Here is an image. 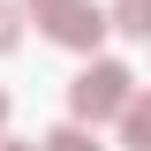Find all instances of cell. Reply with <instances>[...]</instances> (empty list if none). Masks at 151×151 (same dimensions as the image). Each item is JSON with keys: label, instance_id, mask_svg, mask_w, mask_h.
Wrapping results in <instances>:
<instances>
[{"label": "cell", "instance_id": "cell-6", "mask_svg": "<svg viewBox=\"0 0 151 151\" xmlns=\"http://www.w3.org/2000/svg\"><path fill=\"white\" fill-rule=\"evenodd\" d=\"M15 45H23V8L0 0V53H15Z\"/></svg>", "mask_w": 151, "mask_h": 151}, {"label": "cell", "instance_id": "cell-4", "mask_svg": "<svg viewBox=\"0 0 151 151\" xmlns=\"http://www.w3.org/2000/svg\"><path fill=\"white\" fill-rule=\"evenodd\" d=\"M106 30H121V38H151V0H113Z\"/></svg>", "mask_w": 151, "mask_h": 151}, {"label": "cell", "instance_id": "cell-8", "mask_svg": "<svg viewBox=\"0 0 151 151\" xmlns=\"http://www.w3.org/2000/svg\"><path fill=\"white\" fill-rule=\"evenodd\" d=\"M38 8H45V0H23V15H38Z\"/></svg>", "mask_w": 151, "mask_h": 151}, {"label": "cell", "instance_id": "cell-1", "mask_svg": "<svg viewBox=\"0 0 151 151\" xmlns=\"http://www.w3.org/2000/svg\"><path fill=\"white\" fill-rule=\"evenodd\" d=\"M129 91H136V68H129V60H91V68L68 83V113L98 129V121L121 113V98H129Z\"/></svg>", "mask_w": 151, "mask_h": 151}, {"label": "cell", "instance_id": "cell-9", "mask_svg": "<svg viewBox=\"0 0 151 151\" xmlns=\"http://www.w3.org/2000/svg\"><path fill=\"white\" fill-rule=\"evenodd\" d=\"M0 129H8V91H0Z\"/></svg>", "mask_w": 151, "mask_h": 151}, {"label": "cell", "instance_id": "cell-5", "mask_svg": "<svg viewBox=\"0 0 151 151\" xmlns=\"http://www.w3.org/2000/svg\"><path fill=\"white\" fill-rule=\"evenodd\" d=\"M38 151H106V144L91 136V121H68V129H53V136H45Z\"/></svg>", "mask_w": 151, "mask_h": 151}, {"label": "cell", "instance_id": "cell-7", "mask_svg": "<svg viewBox=\"0 0 151 151\" xmlns=\"http://www.w3.org/2000/svg\"><path fill=\"white\" fill-rule=\"evenodd\" d=\"M0 151H38V144H15V136H8V129H0Z\"/></svg>", "mask_w": 151, "mask_h": 151}, {"label": "cell", "instance_id": "cell-3", "mask_svg": "<svg viewBox=\"0 0 151 151\" xmlns=\"http://www.w3.org/2000/svg\"><path fill=\"white\" fill-rule=\"evenodd\" d=\"M113 121H121V151H151V106H144V91L121 98V113H113Z\"/></svg>", "mask_w": 151, "mask_h": 151}, {"label": "cell", "instance_id": "cell-2", "mask_svg": "<svg viewBox=\"0 0 151 151\" xmlns=\"http://www.w3.org/2000/svg\"><path fill=\"white\" fill-rule=\"evenodd\" d=\"M30 23H45V38L68 53H98V38H106V8H91V0H45Z\"/></svg>", "mask_w": 151, "mask_h": 151}]
</instances>
